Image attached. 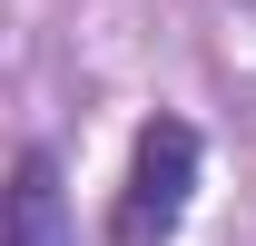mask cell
Returning <instances> with one entry per match:
<instances>
[{
	"label": "cell",
	"instance_id": "obj_1",
	"mask_svg": "<svg viewBox=\"0 0 256 246\" xmlns=\"http://www.w3.org/2000/svg\"><path fill=\"white\" fill-rule=\"evenodd\" d=\"M188 197H197V128L178 108H158L138 128V148H128V187H118V216H108V246H168Z\"/></svg>",
	"mask_w": 256,
	"mask_h": 246
},
{
	"label": "cell",
	"instance_id": "obj_2",
	"mask_svg": "<svg viewBox=\"0 0 256 246\" xmlns=\"http://www.w3.org/2000/svg\"><path fill=\"white\" fill-rule=\"evenodd\" d=\"M10 246H69V197L50 148H20V168H10Z\"/></svg>",
	"mask_w": 256,
	"mask_h": 246
}]
</instances>
